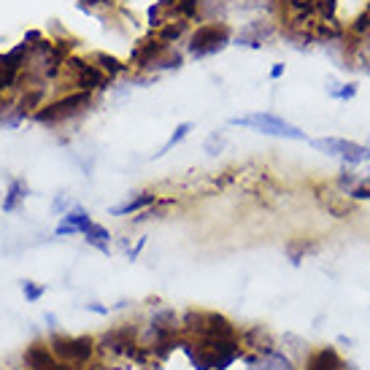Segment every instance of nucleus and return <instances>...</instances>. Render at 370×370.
Returning a JSON list of instances; mask_svg holds the SVG:
<instances>
[{"instance_id":"1","label":"nucleus","mask_w":370,"mask_h":370,"mask_svg":"<svg viewBox=\"0 0 370 370\" xmlns=\"http://www.w3.org/2000/svg\"><path fill=\"white\" fill-rule=\"evenodd\" d=\"M230 127H246L251 133H263L270 138H284V141H309L306 130H300L297 124L287 122L284 117H278L273 111H251L244 117H232Z\"/></svg>"},{"instance_id":"2","label":"nucleus","mask_w":370,"mask_h":370,"mask_svg":"<svg viewBox=\"0 0 370 370\" xmlns=\"http://www.w3.org/2000/svg\"><path fill=\"white\" fill-rule=\"evenodd\" d=\"M230 44L232 28L225 19H214V22H203V25H198V30H192L186 52H189V57L203 60V57H214L219 52H225Z\"/></svg>"},{"instance_id":"3","label":"nucleus","mask_w":370,"mask_h":370,"mask_svg":"<svg viewBox=\"0 0 370 370\" xmlns=\"http://www.w3.org/2000/svg\"><path fill=\"white\" fill-rule=\"evenodd\" d=\"M311 146L316 152H322L327 157H335L340 165H352L359 168L370 162V143H359V141L338 138V136H324V138H314Z\"/></svg>"},{"instance_id":"4","label":"nucleus","mask_w":370,"mask_h":370,"mask_svg":"<svg viewBox=\"0 0 370 370\" xmlns=\"http://www.w3.org/2000/svg\"><path fill=\"white\" fill-rule=\"evenodd\" d=\"M281 35V22L276 16H251L241 25V30L232 35V44L244 49H263Z\"/></svg>"},{"instance_id":"5","label":"nucleus","mask_w":370,"mask_h":370,"mask_svg":"<svg viewBox=\"0 0 370 370\" xmlns=\"http://www.w3.org/2000/svg\"><path fill=\"white\" fill-rule=\"evenodd\" d=\"M90 106H92V92H81V90H76V92L65 95V97L49 103V106L38 108V111H35V122H41V124L68 122V119H73L78 114H84Z\"/></svg>"},{"instance_id":"6","label":"nucleus","mask_w":370,"mask_h":370,"mask_svg":"<svg viewBox=\"0 0 370 370\" xmlns=\"http://www.w3.org/2000/svg\"><path fill=\"white\" fill-rule=\"evenodd\" d=\"M65 71L71 73V81L76 84L81 92H95V90H106L111 78L95 65V62L78 60V57H68L65 60Z\"/></svg>"},{"instance_id":"7","label":"nucleus","mask_w":370,"mask_h":370,"mask_svg":"<svg viewBox=\"0 0 370 370\" xmlns=\"http://www.w3.org/2000/svg\"><path fill=\"white\" fill-rule=\"evenodd\" d=\"M52 352L60 362L68 365H84L90 362V357L95 354V340L92 338H65V335H54L52 338Z\"/></svg>"},{"instance_id":"8","label":"nucleus","mask_w":370,"mask_h":370,"mask_svg":"<svg viewBox=\"0 0 370 370\" xmlns=\"http://www.w3.org/2000/svg\"><path fill=\"white\" fill-rule=\"evenodd\" d=\"M316 198H319L324 211H327L330 216H335V219H352V216L357 214L354 201H349L346 195H340L335 186H327V189H322Z\"/></svg>"},{"instance_id":"9","label":"nucleus","mask_w":370,"mask_h":370,"mask_svg":"<svg viewBox=\"0 0 370 370\" xmlns=\"http://www.w3.org/2000/svg\"><path fill=\"white\" fill-rule=\"evenodd\" d=\"M241 343L251 354H268V352L276 349V340H273V335L265 330L263 324H251L246 330H241Z\"/></svg>"},{"instance_id":"10","label":"nucleus","mask_w":370,"mask_h":370,"mask_svg":"<svg viewBox=\"0 0 370 370\" xmlns=\"http://www.w3.org/2000/svg\"><path fill=\"white\" fill-rule=\"evenodd\" d=\"M92 225V216L87 214L81 205H73L68 214L60 216V225L54 227V235L57 238H65V235H84V230Z\"/></svg>"},{"instance_id":"11","label":"nucleus","mask_w":370,"mask_h":370,"mask_svg":"<svg viewBox=\"0 0 370 370\" xmlns=\"http://www.w3.org/2000/svg\"><path fill=\"white\" fill-rule=\"evenodd\" d=\"M157 201H160V198H157V192H152V189H143V192H136V195H127V201H124V203H117V205H111V208H108V214H111V216L141 214V211L152 208Z\"/></svg>"},{"instance_id":"12","label":"nucleus","mask_w":370,"mask_h":370,"mask_svg":"<svg viewBox=\"0 0 370 370\" xmlns=\"http://www.w3.org/2000/svg\"><path fill=\"white\" fill-rule=\"evenodd\" d=\"M343 365H346V359L338 354L335 346H319V349L309 352L303 370H340Z\"/></svg>"},{"instance_id":"13","label":"nucleus","mask_w":370,"mask_h":370,"mask_svg":"<svg viewBox=\"0 0 370 370\" xmlns=\"http://www.w3.org/2000/svg\"><path fill=\"white\" fill-rule=\"evenodd\" d=\"M57 362L60 359L54 357V352L47 349V346H41V343H32V346L25 349V365L30 370H52Z\"/></svg>"},{"instance_id":"14","label":"nucleus","mask_w":370,"mask_h":370,"mask_svg":"<svg viewBox=\"0 0 370 370\" xmlns=\"http://www.w3.org/2000/svg\"><path fill=\"white\" fill-rule=\"evenodd\" d=\"M319 251V244L316 241H309V238H292V241H287V246H284V254H287V260L297 268V265H303V260L309 257V254H316Z\"/></svg>"},{"instance_id":"15","label":"nucleus","mask_w":370,"mask_h":370,"mask_svg":"<svg viewBox=\"0 0 370 370\" xmlns=\"http://www.w3.org/2000/svg\"><path fill=\"white\" fill-rule=\"evenodd\" d=\"M92 62L97 65V68H100V71H103V73H106L108 78H111V81L133 71V68H130V65H124L119 57H114V54H106V52H95Z\"/></svg>"},{"instance_id":"16","label":"nucleus","mask_w":370,"mask_h":370,"mask_svg":"<svg viewBox=\"0 0 370 370\" xmlns=\"http://www.w3.org/2000/svg\"><path fill=\"white\" fill-rule=\"evenodd\" d=\"M324 87H327V95H330L333 100H340V103L354 100L357 92H359V84H357V81H338V78L333 76L324 81Z\"/></svg>"},{"instance_id":"17","label":"nucleus","mask_w":370,"mask_h":370,"mask_svg":"<svg viewBox=\"0 0 370 370\" xmlns=\"http://www.w3.org/2000/svg\"><path fill=\"white\" fill-rule=\"evenodd\" d=\"M84 241L90 244L92 249H97V251H103V254H111V232L103 227V225H97V222H92L87 230H84Z\"/></svg>"},{"instance_id":"18","label":"nucleus","mask_w":370,"mask_h":370,"mask_svg":"<svg viewBox=\"0 0 370 370\" xmlns=\"http://www.w3.org/2000/svg\"><path fill=\"white\" fill-rule=\"evenodd\" d=\"M186 30H189V19H170L168 25H162L160 30H155V35L160 38V41H165V44H176V41H181L186 35Z\"/></svg>"},{"instance_id":"19","label":"nucleus","mask_w":370,"mask_h":370,"mask_svg":"<svg viewBox=\"0 0 370 370\" xmlns=\"http://www.w3.org/2000/svg\"><path fill=\"white\" fill-rule=\"evenodd\" d=\"M362 181V173L357 168H352V165H340L338 176H335V181H333V186L338 189L340 195H349L352 189H354L357 184Z\"/></svg>"},{"instance_id":"20","label":"nucleus","mask_w":370,"mask_h":370,"mask_svg":"<svg viewBox=\"0 0 370 370\" xmlns=\"http://www.w3.org/2000/svg\"><path fill=\"white\" fill-rule=\"evenodd\" d=\"M28 198V184L25 181H19L14 179L11 184H8V195L3 198V211H16L19 208V203Z\"/></svg>"},{"instance_id":"21","label":"nucleus","mask_w":370,"mask_h":370,"mask_svg":"<svg viewBox=\"0 0 370 370\" xmlns=\"http://www.w3.org/2000/svg\"><path fill=\"white\" fill-rule=\"evenodd\" d=\"M192 130H195V124H192V122L176 124V130H173V133H170V138L162 143V149H160V152H155V157H165L170 149H173V146H179V143H181V141H184L186 136L192 133Z\"/></svg>"},{"instance_id":"22","label":"nucleus","mask_w":370,"mask_h":370,"mask_svg":"<svg viewBox=\"0 0 370 370\" xmlns=\"http://www.w3.org/2000/svg\"><path fill=\"white\" fill-rule=\"evenodd\" d=\"M181 65H184V54L176 52L173 47H168L160 54V60L155 62V71H179Z\"/></svg>"},{"instance_id":"23","label":"nucleus","mask_w":370,"mask_h":370,"mask_svg":"<svg viewBox=\"0 0 370 370\" xmlns=\"http://www.w3.org/2000/svg\"><path fill=\"white\" fill-rule=\"evenodd\" d=\"M117 0H78V8L90 16H103L108 11H114Z\"/></svg>"},{"instance_id":"24","label":"nucleus","mask_w":370,"mask_h":370,"mask_svg":"<svg viewBox=\"0 0 370 370\" xmlns=\"http://www.w3.org/2000/svg\"><path fill=\"white\" fill-rule=\"evenodd\" d=\"M227 146V138H225V133L222 130H214L208 138H205V143H203V152L208 157H216V155H222V149Z\"/></svg>"},{"instance_id":"25","label":"nucleus","mask_w":370,"mask_h":370,"mask_svg":"<svg viewBox=\"0 0 370 370\" xmlns=\"http://www.w3.org/2000/svg\"><path fill=\"white\" fill-rule=\"evenodd\" d=\"M314 3V14L319 19H333L338 16V0H311Z\"/></svg>"},{"instance_id":"26","label":"nucleus","mask_w":370,"mask_h":370,"mask_svg":"<svg viewBox=\"0 0 370 370\" xmlns=\"http://www.w3.org/2000/svg\"><path fill=\"white\" fill-rule=\"evenodd\" d=\"M22 292H25V300H28V303H38V300L47 294V287H44V284H35V281H22Z\"/></svg>"},{"instance_id":"27","label":"nucleus","mask_w":370,"mask_h":370,"mask_svg":"<svg viewBox=\"0 0 370 370\" xmlns=\"http://www.w3.org/2000/svg\"><path fill=\"white\" fill-rule=\"evenodd\" d=\"M349 201H354V203H365V201H370V176H362V181L346 195Z\"/></svg>"},{"instance_id":"28","label":"nucleus","mask_w":370,"mask_h":370,"mask_svg":"<svg viewBox=\"0 0 370 370\" xmlns=\"http://www.w3.org/2000/svg\"><path fill=\"white\" fill-rule=\"evenodd\" d=\"M73 205H76V203L71 201V198H68L65 192H60V195L54 198V203H52V211H54V214H60V216H62V214H68V211H71Z\"/></svg>"},{"instance_id":"29","label":"nucleus","mask_w":370,"mask_h":370,"mask_svg":"<svg viewBox=\"0 0 370 370\" xmlns=\"http://www.w3.org/2000/svg\"><path fill=\"white\" fill-rule=\"evenodd\" d=\"M143 246H146V238H138V241H136V246L127 249V260H133V263H136V260L141 257V251H143Z\"/></svg>"},{"instance_id":"30","label":"nucleus","mask_w":370,"mask_h":370,"mask_svg":"<svg viewBox=\"0 0 370 370\" xmlns=\"http://www.w3.org/2000/svg\"><path fill=\"white\" fill-rule=\"evenodd\" d=\"M284 73H287V65H284V62H273L268 76H270V81H278V78L284 76Z\"/></svg>"},{"instance_id":"31","label":"nucleus","mask_w":370,"mask_h":370,"mask_svg":"<svg viewBox=\"0 0 370 370\" xmlns=\"http://www.w3.org/2000/svg\"><path fill=\"white\" fill-rule=\"evenodd\" d=\"M84 309H87V311H95V314H100V316H106V314H111V306H100V303H87Z\"/></svg>"},{"instance_id":"32","label":"nucleus","mask_w":370,"mask_h":370,"mask_svg":"<svg viewBox=\"0 0 370 370\" xmlns=\"http://www.w3.org/2000/svg\"><path fill=\"white\" fill-rule=\"evenodd\" d=\"M25 41H28V44H41V41H44V35H41L38 30H30L28 35H25Z\"/></svg>"},{"instance_id":"33","label":"nucleus","mask_w":370,"mask_h":370,"mask_svg":"<svg viewBox=\"0 0 370 370\" xmlns=\"http://www.w3.org/2000/svg\"><path fill=\"white\" fill-rule=\"evenodd\" d=\"M338 343L340 346H346V349H352V346H354V338H349V335H338Z\"/></svg>"},{"instance_id":"34","label":"nucleus","mask_w":370,"mask_h":370,"mask_svg":"<svg viewBox=\"0 0 370 370\" xmlns=\"http://www.w3.org/2000/svg\"><path fill=\"white\" fill-rule=\"evenodd\" d=\"M340 370H359V368H357V365H352V362H346V365H343Z\"/></svg>"}]
</instances>
